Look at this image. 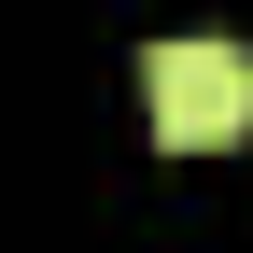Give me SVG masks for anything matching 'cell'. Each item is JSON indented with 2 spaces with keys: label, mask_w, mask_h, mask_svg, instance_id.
<instances>
[{
  "label": "cell",
  "mask_w": 253,
  "mask_h": 253,
  "mask_svg": "<svg viewBox=\"0 0 253 253\" xmlns=\"http://www.w3.org/2000/svg\"><path fill=\"white\" fill-rule=\"evenodd\" d=\"M141 99H155V141H169V155L253 141V56L239 42H155L141 56Z\"/></svg>",
  "instance_id": "6da1fadb"
}]
</instances>
